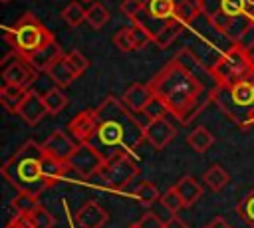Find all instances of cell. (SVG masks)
Segmentation results:
<instances>
[{
    "label": "cell",
    "instance_id": "obj_8",
    "mask_svg": "<svg viewBox=\"0 0 254 228\" xmlns=\"http://www.w3.org/2000/svg\"><path fill=\"white\" fill-rule=\"evenodd\" d=\"M0 67H2V79H4V83L22 85V87H28V89L36 81V75H38V71L16 50L8 52L2 57Z\"/></svg>",
    "mask_w": 254,
    "mask_h": 228
},
{
    "label": "cell",
    "instance_id": "obj_28",
    "mask_svg": "<svg viewBox=\"0 0 254 228\" xmlns=\"http://www.w3.org/2000/svg\"><path fill=\"white\" fill-rule=\"evenodd\" d=\"M62 18L69 28H77L81 22L87 20V8H83L79 2H71L62 10Z\"/></svg>",
    "mask_w": 254,
    "mask_h": 228
},
{
    "label": "cell",
    "instance_id": "obj_43",
    "mask_svg": "<svg viewBox=\"0 0 254 228\" xmlns=\"http://www.w3.org/2000/svg\"><path fill=\"white\" fill-rule=\"evenodd\" d=\"M244 52H246V57H248V61L254 65V44H252V46H248V48H244Z\"/></svg>",
    "mask_w": 254,
    "mask_h": 228
},
{
    "label": "cell",
    "instance_id": "obj_48",
    "mask_svg": "<svg viewBox=\"0 0 254 228\" xmlns=\"http://www.w3.org/2000/svg\"><path fill=\"white\" fill-rule=\"evenodd\" d=\"M252 228H254V226H252Z\"/></svg>",
    "mask_w": 254,
    "mask_h": 228
},
{
    "label": "cell",
    "instance_id": "obj_9",
    "mask_svg": "<svg viewBox=\"0 0 254 228\" xmlns=\"http://www.w3.org/2000/svg\"><path fill=\"white\" fill-rule=\"evenodd\" d=\"M212 101L218 105V109L236 125L240 127H246V125H252L254 123V109H246V107H240L232 93H230V87H220L216 85L214 91H212Z\"/></svg>",
    "mask_w": 254,
    "mask_h": 228
},
{
    "label": "cell",
    "instance_id": "obj_20",
    "mask_svg": "<svg viewBox=\"0 0 254 228\" xmlns=\"http://www.w3.org/2000/svg\"><path fill=\"white\" fill-rule=\"evenodd\" d=\"M183 28H185V24L183 22H179L177 18H171V20H167L161 28H159V32H157V36H155V46L159 48V50H165V48H169L179 36H181V32H183Z\"/></svg>",
    "mask_w": 254,
    "mask_h": 228
},
{
    "label": "cell",
    "instance_id": "obj_24",
    "mask_svg": "<svg viewBox=\"0 0 254 228\" xmlns=\"http://www.w3.org/2000/svg\"><path fill=\"white\" fill-rule=\"evenodd\" d=\"M135 198H137V202L141 204V206H145V208H151L157 200H161V196L163 194H159V188L151 182V180H141L135 188H133V192H131Z\"/></svg>",
    "mask_w": 254,
    "mask_h": 228
},
{
    "label": "cell",
    "instance_id": "obj_31",
    "mask_svg": "<svg viewBox=\"0 0 254 228\" xmlns=\"http://www.w3.org/2000/svg\"><path fill=\"white\" fill-rule=\"evenodd\" d=\"M26 218L30 220L32 228H54V224H56L54 214H52L48 208H44L42 204H40L34 212H30Z\"/></svg>",
    "mask_w": 254,
    "mask_h": 228
},
{
    "label": "cell",
    "instance_id": "obj_6",
    "mask_svg": "<svg viewBox=\"0 0 254 228\" xmlns=\"http://www.w3.org/2000/svg\"><path fill=\"white\" fill-rule=\"evenodd\" d=\"M139 174V165L133 159V155L125 153V151H115L111 155H107V161L99 172L101 180L113 188V190H123L127 188Z\"/></svg>",
    "mask_w": 254,
    "mask_h": 228
},
{
    "label": "cell",
    "instance_id": "obj_33",
    "mask_svg": "<svg viewBox=\"0 0 254 228\" xmlns=\"http://www.w3.org/2000/svg\"><path fill=\"white\" fill-rule=\"evenodd\" d=\"M234 20L236 18H232V16H228L226 12H218V14H214L212 18H208V22H210V26L216 30V32H220V34H226V36H230V32H232V26H234Z\"/></svg>",
    "mask_w": 254,
    "mask_h": 228
},
{
    "label": "cell",
    "instance_id": "obj_41",
    "mask_svg": "<svg viewBox=\"0 0 254 228\" xmlns=\"http://www.w3.org/2000/svg\"><path fill=\"white\" fill-rule=\"evenodd\" d=\"M163 228H189V226H187L177 214H173L171 218H167V220L163 222Z\"/></svg>",
    "mask_w": 254,
    "mask_h": 228
},
{
    "label": "cell",
    "instance_id": "obj_49",
    "mask_svg": "<svg viewBox=\"0 0 254 228\" xmlns=\"http://www.w3.org/2000/svg\"><path fill=\"white\" fill-rule=\"evenodd\" d=\"M252 125H254V123H252Z\"/></svg>",
    "mask_w": 254,
    "mask_h": 228
},
{
    "label": "cell",
    "instance_id": "obj_10",
    "mask_svg": "<svg viewBox=\"0 0 254 228\" xmlns=\"http://www.w3.org/2000/svg\"><path fill=\"white\" fill-rule=\"evenodd\" d=\"M77 145H79V143H75L73 137H69V135L64 133L62 129H56V131H52V133L48 135V139L42 143V149H44L46 155H50V157H54V159H58V161H62V163L67 165V161H69L71 155L75 153Z\"/></svg>",
    "mask_w": 254,
    "mask_h": 228
},
{
    "label": "cell",
    "instance_id": "obj_11",
    "mask_svg": "<svg viewBox=\"0 0 254 228\" xmlns=\"http://www.w3.org/2000/svg\"><path fill=\"white\" fill-rule=\"evenodd\" d=\"M67 131L75 143H91V139L95 137V131H97V111L95 109L79 111L67 123Z\"/></svg>",
    "mask_w": 254,
    "mask_h": 228
},
{
    "label": "cell",
    "instance_id": "obj_5",
    "mask_svg": "<svg viewBox=\"0 0 254 228\" xmlns=\"http://www.w3.org/2000/svg\"><path fill=\"white\" fill-rule=\"evenodd\" d=\"M210 73L220 87H234L240 81H254V65L248 61L246 52L232 44L210 67Z\"/></svg>",
    "mask_w": 254,
    "mask_h": 228
},
{
    "label": "cell",
    "instance_id": "obj_37",
    "mask_svg": "<svg viewBox=\"0 0 254 228\" xmlns=\"http://www.w3.org/2000/svg\"><path fill=\"white\" fill-rule=\"evenodd\" d=\"M67 56V61H69V65L73 67V71L77 73V77L89 67V61H87V57L79 52V50H73V52H69V54H65Z\"/></svg>",
    "mask_w": 254,
    "mask_h": 228
},
{
    "label": "cell",
    "instance_id": "obj_35",
    "mask_svg": "<svg viewBox=\"0 0 254 228\" xmlns=\"http://www.w3.org/2000/svg\"><path fill=\"white\" fill-rule=\"evenodd\" d=\"M169 115V109L163 105V101H159L157 97L145 107L143 111V117H145V123L147 121H155V119H161V117H167Z\"/></svg>",
    "mask_w": 254,
    "mask_h": 228
},
{
    "label": "cell",
    "instance_id": "obj_3",
    "mask_svg": "<svg viewBox=\"0 0 254 228\" xmlns=\"http://www.w3.org/2000/svg\"><path fill=\"white\" fill-rule=\"evenodd\" d=\"M44 149L34 139L26 141L2 167V176L18 190L40 196L48 186L42 176Z\"/></svg>",
    "mask_w": 254,
    "mask_h": 228
},
{
    "label": "cell",
    "instance_id": "obj_18",
    "mask_svg": "<svg viewBox=\"0 0 254 228\" xmlns=\"http://www.w3.org/2000/svg\"><path fill=\"white\" fill-rule=\"evenodd\" d=\"M175 188H177V192H179V196H181L185 206H192L200 198V194H202V184L194 176H190V174L181 176L179 182L175 184Z\"/></svg>",
    "mask_w": 254,
    "mask_h": 228
},
{
    "label": "cell",
    "instance_id": "obj_26",
    "mask_svg": "<svg viewBox=\"0 0 254 228\" xmlns=\"http://www.w3.org/2000/svg\"><path fill=\"white\" fill-rule=\"evenodd\" d=\"M42 97H44V103H46L50 115H58V113L64 111L65 105H67V97H65V93L62 91V87H58V85H56V87H50Z\"/></svg>",
    "mask_w": 254,
    "mask_h": 228
},
{
    "label": "cell",
    "instance_id": "obj_27",
    "mask_svg": "<svg viewBox=\"0 0 254 228\" xmlns=\"http://www.w3.org/2000/svg\"><path fill=\"white\" fill-rule=\"evenodd\" d=\"M198 14H202L198 0H177V6H175V18H177L179 22L189 24V22H192Z\"/></svg>",
    "mask_w": 254,
    "mask_h": 228
},
{
    "label": "cell",
    "instance_id": "obj_19",
    "mask_svg": "<svg viewBox=\"0 0 254 228\" xmlns=\"http://www.w3.org/2000/svg\"><path fill=\"white\" fill-rule=\"evenodd\" d=\"M67 169L69 167L65 163H62V161H58V159H54V157L44 153V157H42V176H44V182H46L48 188L56 186L58 180L65 174Z\"/></svg>",
    "mask_w": 254,
    "mask_h": 228
},
{
    "label": "cell",
    "instance_id": "obj_44",
    "mask_svg": "<svg viewBox=\"0 0 254 228\" xmlns=\"http://www.w3.org/2000/svg\"><path fill=\"white\" fill-rule=\"evenodd\" d=\"M127 228H145L141 222H135V224H131V226H127Z\"/></svg>",
    "mask_w": 254,
    "mask_h": 228
},
{
    "label": "cell",
    "instance_id": "obj_16",
    "mask_svg": "<svg viewBox=\"0 0 254 228\" xmlns=\"http://www.w3.org/2000/svg\"><path fill=\"white\" fill-rule=\"evenodd\" d=\"M107 212L95 200H87L75 214V220L81 228H101L107 222Z\"/></svg>",
    "mask_w": 254,
    "mask_h": 228
},
{
    "label": "cell",
    "instance_id": "obj_45",
    "mask_svg": "<svg viewBox=\"0 0 254 228\" xmlns=\"http://www.w3.org/2000/svg\"><path fill=\"white\" fill-rule=\"evenodd\" d=\"M0 2H2V4H6V2H10V0H0Z\"/></svg>",
    "mask_w": 254,
    "mask_h": 228
},
{
    "label": "cell",
    "instance_id": "obj_4",
    "mask_svg": "<svg viewBox=\"0 0 254 228\" xmlns=\"http://www.w3.org/2000/svg\"><path fill=\"white\" fill-rule=\"evenodd\" d=\"M4 40L20 56H30V54L38 52L40 48H44L46 44H50L52 40H56V38L34 14L28 12L12 28L4 30Z\"/></svg>",
    "mask_w": 254,
    "mask_h": 228
},
{
    "label": "cell",
    "instance_id": "obj_36",
    "mask_svg": "<svg viewBox=\"0 0 254 228\" xmlns=\"http://www.w3.org/2000/svg\"><path fill=\"white\" fill-rule=\"evenodd\" d=\"M147 4H149V0H123L121 12H123L127 18L135 20L143 10H147Z\"/></svg>",
    "mask_w": 254,
    "mask_h": 228
},
{
    "label": "cell",
    "instance_id": "obj_42",
    "mask_svg": "<svg viewBox=\"0 0 254 228\" xmlns=\"http://www.w3.org/2000/svg\"><path fill=\"white\" fill-rule=\"evenodd\" d=\"M206 228H230V224H228L222 216H216V218H212V220L206 224Z\"/></svg>",
    "mask_w": 254,
    "mask_h": 228
},
{
    "label": "cell",
    "instance_id": "obj_29",
    "mask_svg": "<svg viewBox=\"0 0 254 228\" xmlns=\"http://www.w3.org/2000/svg\"><path fill=\"white\" fill-rule=\"evenodd\" d=\"M12 208L16 210V214H22V216H28L30 212H34L38 206H40V200L38 196L34 194H28V192H18L14 198H12Z\"/></svg>",
    "mask_w": 254,
    "mask_h": 228
},
{
    "label": "cell",
    "instance_id": "obj_21",
    "mask_svg": "<svg viewBox=\"0 0 254 228\" xmlns=\"http://www.w3.org/2000/svg\"><path fill=\"white\" fill-rule=\"evenodd\" d=\"M28 87H22V85H12V83H4L2 89H0V103L4 105V109L16 113L20 103L24 101V97L28 95Z\"/></svg>",
    "mask_w": 254,
    "mask_h": 228
},
{
    "label": "cell",
    "instance_id": "obj_13",
    "mask_svg": "<svg viewBox=\"0 0 254 228\" xmlns=\"http://www.w3.org/2000/svg\"><path fill=\"white\" fill-rule=\"evenodd\" d=\"M155 99V93L149 83H133L123 91V105L133 113V115H143L145 107Z\"/></svg>",
    "mask_w": 254,
    "mask_h": 228
},
{
    "label": "cell",
    "instance_id": "obj_23",
    "mask_svg": "<svg viewBox=\"0 0 254 228\" xmlns=\"http://www.w3.org/2000/svg\"><path fill=\"white\" fill-rule=\"evenodd\" d=\"M214 143L212 133L206 127H194L189 135H187V145L194 151V153H206V149H210V145Z\"/></svg>",
    "mask_w": 254,
    "mask_h": 228
},
{
    "label": "cell",
    "instance_id": "obj_32",
    "mask_svg": "<svg viewBox=\"0 0 254 228\" xmlns=\"http://www.w3.org/2000/svg\"><path fill=\"white\" fill-rule=\"evenodd\" d=\"M161 204H163L165 210L171 212V214H177L181 208H185V204H183V200H181V196H179V192H177L175 186H171L169 190L163 192V196H161Z\"/></svg>",
    "mask_w": 254,
    "mask_h": 228
},
{
    "label": "cell",
    "instance_id": "obj_2",
    "mask_svg": "<svg viewBox=\"0 0 254 228\" xmlns=\"http://www.w3.org/2000/svg\"><path fill=\"white\" fill-rule=\"evenodd\" d=\"M97 131L95 141L105 149L121 147L125 153L135 155L139 145L145 141L143 121L133 115L121 99L105 97L97 107Z\"/></svg>",
    "mask_w": 254,
    "mask_h": 228
},
{
    "label": "cell",
    "instance_id": "obj_1",
    "mask_svg": "<svg viewBox=\"0 0 254 228\" xmlns=\"http://www.w3.org/2000/svg\"><path fill=\"white\" fill-rule=\"evenodd\" d=\"M208 81L216 83L210 69L200 63L192 50L183 48L153 75L149 85L155 97L169 109V115L187 125L212 101L214 87H208Z\"/></svg>",
    "mask_w": 254,
    "mask_h": 228
},
{
    "label": "cell",
    "instance_id": "obj_46",
    "mask_svg": "<svg viewBox=\"0 0 254 228\" xmlns=\"http://www.w3.org/2000/svg\"><path fill=\"white\" fill-rule=\"evenodd\" d=\"M85 2H91V0H85Z\"/></svg>",
    "mask_w": 254,
    "mask_h": 228
},
{
    "label": "cell",
    "instance_id": "obj_30",
    "mask_svg": "<svg viewBox=\"0 0 254 228\" xmlns=\"http://www.w3.org/2000/svg\"><path fill=\"white\" fill-rule=\"evenodd\" d=\"M107 20H109V10H107L103 4L93 2V4L87 8V22H89V26H91L93 30L103 28V26L107 24Z\"/></svg>",
    "mask_w": 254,
    "mask_h": 228
},
{
    "label": "cell",
    "instance_id": "obj_17",
    "mask_svg": "<svg viewBox=\"0 0 254 228\" xmlns=\"http://www.w3.org/2000/svg\"><path fill=\"white\" fill-rule=\"evenodd\" d=\"M54 81H56V85L58 87H67L75 77H77V73L73 71V67L69 65V61H67V56L64 54V56H60L50 67H48V71H46Z\"/></svg>",
    "mask_w": 254,
    "mask_h": 228
},
{
    "label": "cell",
    "instance_id": "obj_38",
    "mask_svg": "<svg viewBox=\"0 0 254 228\" xmlns=\"http://www.w3.org/2000/svg\"><path fill=\"white\" fill-rule=\"evenodd\" d=\"M248 0H222V12H226L232 18H238L246 12Z\"/></svg>",
    "mask_w": 254,
    "mask_h": 228
},
{
    "label": "cell",
    "instance_id": "obj_34",
    "mask_svg": "<svg viewBox=\"0 0 254 228\" xmlns=\"http://www.w3.org/2000/svg\"><path fill=\"white\" fill-rule=\"evenodd\" d=\"M113 44L121 50V52H133L135 50V40H133V32L129 26L121 28L115 36H113Z\"/></svg>",
    "mask_w": 254,
    "mask_h": 228
},
{
    "label": "cell",
    "instance_id": "obj_40",
    "mask_svg": "<svg viewBox=\"0 0 254 228\" xmlns=\"http://www.w3.org/2000/svg\"><path fill=\"white\" fill-rule=\"evenodd\" d=\"M4 228H32V224H30V220L26 218V216H22V214H16Z\"/></svg>",
    "mask_w": 254,
    "mask_h": 228
},
{
    "label": "cell",
    "instance_id": "obj_14",
    "mask_svg": "<svg viewBox=\"0 0 254 228\" xmlns=\"http://www.w3.org/2000/svg\"><path fill=\"white\" fill-rule=\"evenodd\" d=\"M46 113H48V107H46V103H44V97H42L38 91H34V89L28 91V95L24 97V101L20 103V107H18V111H16V115H18L26 125H30V127L38 125V123L44 119Z\"/></svg>",
    "mask_w": 254,
    "mask_h": 228
},
{
    "label": "cell",
    "instance_id": "obj_22",
    "mask_svg": "<svg viewBox=\"0 0 254 228\" xmlns=\"http://www.w3.org/2000/svg\"><path fill=\"white\" fill-rule=\"evenodd\" d=\"M228 180H230V176H228L226 169H224L222 165H218V163L210 165V167L202 172V184H206V186H208L210 190H214V192L222 190V188L228 184Z\"/></svg>",
    "mask_w": 254,
    "mask_h": 228
},
{
    "label": "cell",
    "instance_id": "obj_25",
    "mask_svg": "<svg viewBox=\"0 0 254 228\" xmlns=\"http://www.w3.org/2000/svg\"><path fill=\"white\" fill-rule=\"evenodd\" d=\"M175 0H149L147 4V14L153 20H171L175 18Z\"/></svg>",
    "mask_w": 254,
    "mask_h": 228
},
{
    "label": "cell",
    "instance_id": "obj_47",
    "mask_svg": "<svg viewBox=\"0 0 254 228\" xmlns=\"http://www.w3.org/2000/svg\"><path fill=\"white\" fill-rule=\"evenodd\" d=\"M252 85H254V81H252Z\"/></svg>",
    "mask_w": 254,
    "mask_h": 228
},
{
    "label": "cell",
    "instance_id": "obj_12",
    "mask_svg": "<svg viewBox=\"0 0 254 228\" xmlns=\"http://www.w3.org/2000/svg\"><path fill=\"white\" fill-rule=\"evenodd\" d=\"M175 137H177V127L167 117L145 123V141H149L155 149H165Z\"/></svg>",
    "mask_w": 254,
    "mask_h": 228
},
{
    "label": "cell",
    "instance_id": "obj_15",
    "mask_svg": "<svg viewBox=\"0 0 254 228\" xmlns=\"http://www.w3.org/2000/svg\"><path fill=\"white\" fill-rule=\"evenodd\" d=\"M60 56H64V50H62V46H60L56 40H52L50 44H46V46L40 48L38 52L30 54V56H22V57H24L36 71H48V67H50Z\"/></svg>",
    "mask_w": 254,
    "mask_h": 228
},
{
    "label": "cell",
    "instance_id": "obj_39",
    "mask_svg": "<svg viewBox=\"0 0 254 228\" xmlns=\"http://www.w3.org/2000/svg\"><path fill=\"white\" fill-rule=\"evenodd\" d=\"M238 212L242 214V218L246 222H250L254 226V194H248L240 204H238Z\"/></svg>",
    "mask_w": 254,
    "mask_h": 228
},
{
    "label": "cell",
    "instance_id": "obj_7",
    "mask_svg": "<svg viewBox=\"0 0 254 228\" xmlns=\"http://www.w3.org/2000/svg\"><path fill=\"white\" fill-rule=\"evenodd\" d=\"M105 161H107V155H103L97 145H93V143H79L75 153L67 161V167L79 178H91V176L101 172Z\"/></svg>",
    "mask_w": 254,
    "mask_h": 228
}]
</instances>
